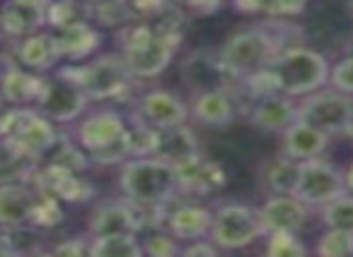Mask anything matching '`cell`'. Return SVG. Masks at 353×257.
<instances>
[{
	"label": "cell",
	"instance_id": "cell-1",
	"mask_svg": "<svg viewBox=\"0 0 353 257\" xmlns=\"http://www.w3.org/2000/svg\"><path fill=\"white\" fill-rule=\"evenodd\" d=\"M70 135L87 152L94 166H121L135 156L130 116L121 113L111 103L84 113L70 125Z\"/></svg>",
	"mask_w": 353,
	"mask_h": 257
},
{
	"label": "cell",
	"instance_id": "cell-2",
	"mask_svg": "<svg viewBox=\"0 0 353 257\" xmlns=\"http://www.w3.org/2000/svg\"><path fill=\"white\" fill-rule=\"evenodd\" d=\"M118 190L132 205L147 212H163L176 202L178 173L171 161L159 156H130L118 166Z\"/></svg>",
	"mask_w": 353,
	"mask_h": 257
},
{
	"label": "cell",
	"instance_id": "cell-3",
	"mask_svg": "<svg viewBox=\"0 0 353 257\" xmlns=\"http://www.w3.org/2000/svg\"><path fill=\"white\" fill-rule=\"evenodd\" d=\"M58 70L72 77L87 92L92 103H118L135 99V87L140 85L130 72L121 53H99L84 63H61Z\"/></svg>",
	"mask_w": 353,
	"mask_h": 257
},
{
	"label": "cell",
	"instance_id": "cell-4",
	"mask_svg": "<svg viewBox=\"0 0 353 257\" xmlns=\"http://www.w3.org/2000/svg\"><path fill=\"white\" fill-rule=\"evenodd\" d=\"M283 24H257L233 32L219 48L221 61L236 80L270 68V63L291 43L281 39Z\"/></svg>",
	"mask_w": 353,
	"mask_h": 257
},
{
	"label": "cell",
	"instance_id": "cell-5",
	"mask_svg": "<svg viewBox=\"0 0 353 257\" xmlns=\"http://www.w3.org/2000/svg\"><path fill=\"white\" fill-rule=\"evenodd\" d=\"M267 70L274 77L276 92L298 99L320 92L330 82L332 68L322 53L293 43V46L283 48Z\"/></svg>",
	"mask_w": 353,
	"mask_h": 257
},
{
	"label": "cell",
	"instance_id": "cell-6",
	"mask_svg": "<svg viewBox=\"0 0 353 257\" xmlns=\"http://www.w3.org/2000/svg\"><path fill=\"white\" fill-rule=\"evenodd\" d=\"M61 135L63 132L58 130V123H53L37 106H17L10 118L3 140H8L14 150L22 152L32 161L41 164L56 150Z\"/></svg>",
	"mask_w": 353,
	"mask_h": 257
},
{
	"label": "cell",
	"instance_id": "cell-7",
	"mask_svg": "<svg viewBox=\"0 0 353 257\" xmlns=\"http://www.w3.org/2000/svg\"><path fill=\"white\" fill-rule=\"evenodd\" d=\"M89 106H92V99L87 96V92L72 77L63 75L58 68L53 72H48L46 82H43L41 99L37 103L39 111L46 113L58 125L70 127L72 123H77L89 111Z\"/></svg>",
	"mask_w": 353,
	"mask_h": 257
},
{
	"label": "cell",
	"instance_id": "cell-8",
	"mask_svg": "<svg viewBox=\"0 0 353 257\" xmlns=\"http://www.w3.org/2000/svg\"><path fill=\"white\" fill-rule=\"evenodd\" d=\"M265 234L260 212L241 202H228L214 212V224L210 238L221 250H241L255 243Z\"/></svg>",
	"mask_w": 353,
	"mask_h": 257
},
{
	"label": "cell",
	"instance_id": "cell-9",
	"mask_svg": "<svg viewBox=\"0 0 353 257\" xmlns=\"http://www.w3.org/2000/svg\"><path fill=\"white\" fill-rule=\"evenodd\" d=\"M298 118L327 135L349 132L353 125V96L334 87L330 92H312L298 103Z\"/></svg>",
	"mask_w": 353,
	"mask_h": 257
},
{
	"label": "cell",
	"instance_id": "cell-10",
	"mask_svg": "<svg viewBox=\"0 0 353 257\" xmlns=\"http://www.w3.org/2000/svg\"><path fill=\"white\" fill-rule=\"evenodd\" d=\"M152 229V216L147 209L132 205L125 197L94 202L87 219L89 236H116V234H137Z\"/></svg>",
	"mask_w": 353,
	"mask_h": 257
},
{
	"label": "cell",
	"instance_id": "cell-11",
	"mask_svg": "<svg viewBox=\"0 0 353 257\" xmlns=\"http://www.w3.org/2000/svg\"><path fill=\"white\" fill-rule=\"evenodd\" d=\"M87 171L74 169V166L61 164V161H41L37 173H34V185L48 190L51 195H56L58 200H63L65 205H89L97 197V187L94 183L84 176Z\"/></svg>",
	"mask_w": 353,
	"mask_h": 257
},
{
	"label": "cell",
	"instance_id": "cell-12",
	"mask_svg": "<svg viewBox=\"0 0 353 257\" xmlns=\"http://www.w3.org/2000/svg\"><path fill=\"white\" fill-rule=\"evenodd\" d=\"M128 116H130L132 123L161 130V127L188 123L190 106L178 94L168 92V89H147V92L137 94L130 101V113Z\"/></svg>",
	"mask_w": 353,
	"mask_h": 257
},
{
	"label": "cell",
	"instance_id": "cell-13",
	"mask_svg": "<svg viewBox=\"0 0 353 257\" xmlns=\"http://www.w3.org/2000/svg\"><path fill=\"white\" fill-rule=\"evenodd\" d=\"M349 192L346 185V173H341L334 164L325 161L322 156L307 159L301 164V178H298L296 195L305 202L307 207H325L334 197Z\"/></svg>",
	"mask_w": 353,
	"mask_h": 257
},
{
	"label": "cell",
	"instance_id": "cell-14",
	"mask_svg": "<svg viewBox=\"0 0 353 257\" xmlns=\"http://www.w3.org/2000/svg\"><path fill=\"white\" fill-rule=\"evenodd\" d=\"M181 80L190 94L212 92V89H236V77L221 61V53L210 48L190 51L181 61Z\"/></svg>",
	"mask_w": 353,
	"mask_h": 257
},
{
	"label": "cell",
	"instance_id": "cell-15",
	"mask_svg": "<svg viewBox=\"0 0 353 257\" xmlns=\"http://www.w3.org/2000/svg\"><path fill=\"white\" fill-rule=\"evenodd\" d=\"M46 75L19 65L12 51L0 53V94L12 106H37Z\"/></svg>",
	"mask_w": 353,
	"mask_h": 257
},
{
	"label": "cell",
	"instance_id": "cell-16",
	"mask_svg": "<svg viewBox=\"0 0 353 257\" xmlns=\"http://www.w3.org/2000/svg\"><path fill=\"white\" fill-rule=\"evenodd\" d=\"M63 63H84L99 56L103 46V34L94 22H77L63 29H51Z\"/></svg>",
	"mask_w": 353,
	"mask_h": 257
},
{
	"label": "cell",
	"instance_id": "cell-17",
	"mask_svg": "<svg viewBox=\"0 0 353 257\" xmlns=\"http://www.w3.org/2000/svg\"><path fill=\"white\" fill-rule=\"evenodd\" d=\"M214 224V212L195 202H181V205H168L163 229L176 236L181 243H190L197 238H210Z\"/></svg>",
	"mask_w": 353,
	"mask_h": 257
},
{
	"label": "cell",
	"instance_id": "cell-18",
	"mask_svg": "<svg viewBox=\"0 0 353 257\" xmlns=\"http://www.w3.org/2000/svg\"><path fill=\"white\" fill-rule=\"evenodd\" d=\"M10 51L14 53L19 65H24L27 70L41 72V75L53 72L63 63L61 53H58V46H56V39H53V32L48 27L37 34H29V37L12 41Z\"/></svg>",
	"mask_w": 353,
	"mask_h": 257
},
{
	"label": "cell",
	"instance_id": "cell-19",
	"mask_svg": "<svg viewBox=\"0 0 353 257\" xmlns=\"http://www.w3.org/2000/svg\"><path fill=\"white\" fill-rule=\"evenodd\" d=\"M190 118L207 127H226L238 113L236 89H212V92L192 94Z\"/></svg>",
	"mask_w": 353,
	"mask_h": 257
},
{
	"label": "cell",
	"instance_id": "cell-20",
	"mask_svg": "<svg viewBox=\"0 0 353 257\" xmlns=\"http://www.w3.org/2000/svg\"><path fill=\"white\" fill-rule=\"evenodd\" d=\"M257 212H260L265 234H274V231H293V234H298L305 226L310 207L298 195H270V200Z\"/></svg>",
	"mask_w": 353,
	"mask_h": 257
},
{
	"label": "cell",
	"instance_id": "cell-21",
	"mask_svg": "<svg viewBox=\"0 0 353 257\" xmlns=\"http://www.w3.org/2000/svg\"><path fill=\"white\" fill-rule=\"evenodd\" d=\"M48 27L46 8L27 0H3L0 5V32L8 41H17Z\"/></svg>",
	"mask_w": 353,
	"mask_h": 257
},
{
	"label": "cell",
	"instance_id": "cell-22",
	"mask_svg": "<svg viewBox=\"0 0 353 257\" xmlns=\"http://www.w3.org/2000/svg\"><path fill=\"white\" fill-rule=\"evenodd\" d=\"M39 190L34 183L17 181L0 185V229L29 226Z\"/></svg>",
	"mask_w": 353,
	"mask_h": 257
},
{
	"label": "cell",
	"instance_id": "cell-23",
	"mask_svg": "<svg viewBox=\"0 0 353 257\" xmlns=\"http://www.w3.org/2000/svg\"><path fill=\"white\" fill-rule=\"evenodd\" d=\"M176 173H178V190H181V195H192V197L212 195V192H216L226 183L221 166L205 159L202 154L178 164Z\"/></svg>",
	"mask_w": 353,
	"mask_h": 257
},
{
	"label": "cell",
	"instance_id": "cell-24",
	"mask_svg": "<svg viewBox=\"0 0 353 257\" xmlns=\"http://www.w3.org/2000/svg\"><path fill=\"white\" fill-rule=\"evenodd\" d=\"M298 121V103L293 96L286 94H270L257 101H252L250 108V123L260 130L267 132H286L293 123Z\"/></svg>",
	"mask_w": 353,
	"mask_h": 257
},
{
	"label": "cell",
	"instance_id": "cell-25",
	"mask_svg": "<svg viewBox=\"0 0 353 257\" xmlns=\"http://www.w3.org/2000/svg\"><path fill=\"white\" fill-rule=\"evenodd\" d=\"M197 154H200V142H197L195 132L188 127V123L154 130L152 156H159V159L171 161L173 166H178Z\"/></svg>",
	"mask_w": 353,
	"mask_h": 257
},
{
	"label": "cell",
	"instance_id": "cell-26",
	"mask_svg": "<svg viewBox=\"0 0 353 257\" xmlns=\"http://www.w3.org/2000/svg\"><path fill=\"white\" fill-rule=\"evenodd\" d=\"M330 147V135L322 132L320 127L298 118L286 132H283V154L293 156L298 161H307L322 156Z\"/></svg>",
	"mask_w": 353,
	"mask_h": 257
},
{
	"label": "cell",
	"instance_id": "cell-27",
	"mask_svg": "<svg viewBox=\"0 0 353 257\" xmlns=\"http://www.w3.org/2000/svg\"><path fill=\"white\" fill-rule=\"evenodd\" d=\"M301 164L303 161L293 159L288 154H281L276 159L267 161L260 173L265 190L270 195H296L298 178H301Z\"/></svg>",
	"mask_w": 353,
	"mask_h": 257
},
{
	"label": "cell",
	"instance_id": "cell-28",
	"mask_svg": "<svg viewBox=\"0 0 353 257\" xmlns=\"http://www.w3.org/2000/svg\"><path fill=\"white\" fill-rule=\"evenodd\" d=\"M39 169V161H32L17 152L8 140L0 137V185L3 183H17V181H34V173Z\"/></svg>",
	"mask_w": 353,
	"mask_h": 257
},
{
	"label": "cell",
	"instance_id": "cell-29",
	"mask_svg": "<svg viewBox=\"0 0 353 257\" xmlns=\"http://www.w3.org/2000/svg\"><path fill=\"white\" fill-rule=\"evenodd\" d=\"M94 257H142L144 245L137 234H116V236H92Z\"/></svg>",
	"mask_w": 353,
	"mask_h": 257
},
{
	"label": "cell",
	"instance_id": "cell-30",
	"mask_svg": "<svg viewBox=\"0 0 353 257\" xmlns=\"http://www.w3.org/2000/svg\"><path fill=\"white\" fill-rule=\"evenodd\" d=\"M89 19L97 27H108L118 32L121 27L130 24L135 17H132V10L128 0H92L89 3Z\"/></svg>",
	"mask_w": 353,
	"mask_h": 257
},
{
	"label": "cell",
	"instance_id": "cell-31",
	"mask_svg": "<svg viewBox=\"0 0 353 257\" xmlns=\"http://www.w3.org/2000/svg\"><path fill=\"white\" fill-rule=\"evenodd\" d=\"M37 190H39V197H37V205H34L29 226L41 229V231L61 226L63 221H65V202L58 200V197L51 195L48 190H41V187H37Z\"/></svg>",
	"mask_w": 353,
	"mask_h": 257
},
{
	"label": "cell",
	"instance_id": "cell-32",
	"mask_svg": "<svg viewBox=\"0 0 353 257\" xmlns=\"http://www.w3.org/2000/svg\"><path fill=\"white\" fill-rule=\"evenodd\" d=\"M48 29H63L77 22H92L89 19L87 0H53L46 8Z\"/></svg>",
	"mask_w": 353,
	"mask_h": 257
},
{
	"label": "cell",
	"instance_id": "cell-33",
	"mask_svg": "<svg viewBox=\"0 0 353 257\" xmlns=\"http://www.w3.org/2000/svg\"><path fill=\"white\" fill-rule=\"evenodd\" d=\"M320 216L327 229H339L353 234V192H344V195L327 202L325 207H320Z\"/></svg>",
	"mask_w": 353,
	"mask_h": 257
},
{
	"label": "cell",
	"instance_id": "cell-34",
	"mask_svg": "<svg viewBox=\"0 0 353 257\" xmlns=\"http://www.w3.org/2000/svg\"><path fill=\"white\" fill-rule=\"evenodd\" d=\"M144 255L149 257H176L183 255V243L166 229H152L147 238H142Z\"/></svg>",
	"mask_w": 353,
	"mask_h": 257
},
{
	"label": "cell",
	"instance_id": "cell-35",
	"mask_svg": "<svg viewBox=\"0 0 353 257\" xmlns=\"http://www.w3.org/2000/svg\"><path fill=\"white\" fill-rule=\"evenodd\" d=\"M267 248L265 253L270 257H303L305 255V245L301 243L293 231H274V234H267Z\"/></svg>",
	"mask_w": 353,
	"mask_h": 257
},
{
	"label": "cell",
	"instance_id": "cell-36",
	"mask_svg": "<svg viewBox=\"0 0 353 257\" xmlns=\"http://www.w3.org/2000/svg\"><path fill=\"white\" fill-rule=\"evenodd\" d=\"M317 253L325 257H349L353 255V234L339 229H327L317 243Z\"/></svg>",
	"mask_w": 353,
	"mask_h": 257
},
{
	"label": "cell",
	"instance_id": "cell-37",
	"mask_svg": "<svg viewBox=\"0 0 353 257\" xmlns=\"http://www.w3.org/2000/svg\"><path fill=\"white\" fill-rule=\"evenodd\" d=\"M330 85L353 96V56H346L334 63L330 72Z\"/></svg>",
	"mask_w": 353,
	"mask_h": 257
},
{
	"label": "cell",
	"instance_id": "cell-38",
	"mask_svg": "<svg viewBox=\"0 0 353 257\" xmlns=\"http://www.w3.org/2000/svg\"><path fill=\"white\" fill-rule=\"evenodd\" d=\"M48 253L53 255H92V236H72V238H65L61 243H53L48 248Z\"/></svg>",
	"mask_w": 353,
	"mask_h": 257
},
{
	"label": "cell",
	"instance_id": "cell-39",
	"mask_svg": "<svg viewBox=\"0 0 353 257\" xmlns=\"http://www.w3.org/2000/svg\"><path fill=\"white\" fill-rule=\"evenodd\" d=\"M135 19H154L157 14H161L173 0H128Z\"/></svg>",
	"mask_w": 353,
	"mask_h": 257
},
{
	"label": "cell",
	"instance_id": "cell-40",
	"mask_svg": "<svg viewBox=\"0 0 353 257\" xmlns=\"http://www.w3.org/2000/svg\"><path fill=\"white\" fill-rule=\"evenodd\" d=\"M307 0H267L265 3V12L272 17H288V14H298L303 12Z\"/></svg>",
	"mask_w": 353,
	"mask_h": 257
},
{
	"label": "cell",
	"instance_id": "cell-41",
	"mask_svg": "<svg viewBox=\"0 0 353 257\" xmlns=\"http://www.w3.org/2000/svg\"><path fill=\"white\" fill-rule=\"evenodd\" d=\"M219 250L221 248H219L212 238H197L183 245V255L185 257H214V255H219Z\"/></svg>",
	"mask_w": 353,
	"mask_h": 257
},
{
	"label": "cell",
	"instance_id": "cell-42",
	"mask_svg": "<svg viewBox=\"0 0 353 257\" xmlns=\"http://www.w3.org/2000/svg\"><path fill=\"white\" fill-rule=\"evenodd\" d=\"M173 3L181 5L185 12L200 14V17H207V14H214L219 8L223 5V0H173Z\"/></svg>",
	"mask_w": 353,
	"mask_h": 257
},
{
	"label": "cell",
	"instance_id": "cell-43",
	"mask_svg": "<svg viewBox=\"0 0 353 257\" xmlns=\"http://www.w3.org/2000/svg\"><path fill=\"white\" fill-rule=\"evenodd\" d=\"M14 108L17 106H12V103L0 94V137L5 135V130H8V123H10V118H12Z\"/></svg>",
	"mask_w": 353,
	"mask_h": 257
},
{
	"label": "cell",
	"instance_id": "cell-44",
	"mask_svg": "<svg viewBox=\"0 0 353 257\" xmlns=\"http://www.w3.org/2000/svg\"><path fill=\"white\" fill-rule=\"evenodd\" d=\"M10 255H17L12 248V240H10L8 231L0 229V257H10Z\"/></svg>",
	"mask_w": 353,
	"mask_h": 257
},
{
	"label": "cell",
	"instance_id": "cell-45",
	"mask_svg": "<svg viewBox=\"0 0 353 257\" xmlns=\"http://www.w3.org/2000/svg\"><path fill=\"white\" fill-rule=\"evenodd\" d=\"M346 185H349V190L353 192V166L346 171Z\"/></svg>",
	"mask_w": 353,
	"mask_h": 257
},
{
	"label": "cell",
	"instance_id": "cell-46",
	"mask_svg": "<svg viewBox=\"0 0 353 257\" xmlns=\"http://www.w3.org/2000/svg\"><path fill=\"white\" fill-rule=\"evenodd\" d=\"M27 3H34V5H41V8H48L53 0H27Z\"/></svg>",
	"mask_w": 353,
	"mask_h": 257
},
{
	"label": "cell",
	"instance_id": "cell-47",
	"mask_svg": "<svg viewBox=\"0 0 353 257\" xmlns=\"http://www.w3.org/2000/svg\"><path fill=\"white\" fill-rule=\"evenodd\" d=\"M3 41H5V37H3V32H0V46H3Z\"/></svg>",
	"mask_w": 353,
	"mask_h": 257
},
{
	"label": "cell",
	"instance_id": "cell-48",
	"mask_svg": "<svg viewBox=\"0 0 353 257\" xmlns=\"http://www.w3.org/2000/svg\"><path fill=\"white\" fill-rule=\"evenodd\" d=\"M349 10H351V14H353V0H349Z\"/></svg>",
	"mask_w": 353,
	"mask_h": 257
},
{
	"label": "cell",
	"instance_id": "cell-49",
	"mask_svg": "<svg viewBox=\"0 0 353 257\" xmlns=\"http://www.w3.org/2000/svg\"><path fill=\"white\" fill-rule=\"evenodd\" d=\"M349 135H353V125H351V130H349Z\"/></svg>",
	"mask_w": 353,
	"mask_h": 257
},
{
	"label": "cell",
	"instance_id": "cell-50",
	"mask_svg": "<svg viewBox=\"0 0 353 257\" xmlns=\"http://www.w3.org/2000/svg\"><path fill=\"white\" fill-rule=\"evenodd\" d=\"M0 5H3V0H0Z\"/></svg>",
	"mask_w": 353,
	"mask_h": 257
},
{
	"label": "cell",
	"instance_id": "cell-51",
	"mask_svg": "<svg viewBox=\"0 0 353 257\" xmlns=\"http://www.w3.org/2000/svg\"><path fill=\"white\" fill-rule=\"evenodd\" d=\"M89 3H92V0H89Z\"/></svg>",
	"mask_w": 353,
	"mask_h": 257
}]
</instances>
